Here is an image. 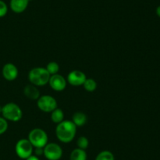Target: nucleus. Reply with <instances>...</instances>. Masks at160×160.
I'll return each mask as SVG.
<instances>
[{
    "instance_id": "obj_22",
    "label": "nucleus",
    "mask_w": 160,
    "mask_h": 160,
    "mask_svg": "<svg viewBox=\"0 0 160 160\" xmlns=\"http://www.w3.org/2000/svg\"><path fill=\"white\" fill-rule=\"evenodd\" d=\"M35 155H37L38 157L39 155H42L43 154V147H35Z\"/></svg>"
},
{
    "instance_id": "obj_2",
    "label": "nucleus",
    "mask_w": 160,
    "mask_h": 160,
    "mask_svg": "<svg viewBox=\"0 0 160 160\" xmlns=\"http://www.w3.org/2000/svg\"><path fill=\"white\" fill-rule=\"evenodd\" d=\"M50 74L45 67H37L31 69L28 73V79L30 83L36 86H43L49 82Z\"/></svg>"
},
{
    "instance_id": "obj_19",
    "label": "nucleus",
    "mask_w": 160,
    "mask_h": 160,
    "mask_svg": "<svg viewBox=\"0 0 160 160\" xmlns=\"http://www.w3.org/2000/svg\"><path fill=\"white\" fill-rule=\"evenodd\" d=\"M77 145H78V148L85 150L86 148H88V147L89 145L88 139L84 136H80L78 139V141H77Z\"/></svg>"
},
{
    "instance_id": "obj_16",
    "label": "nucleus",
    "mask_w": 160,
    "mask_h": 160,
    "mask_svg": "<svg viewBox=\"0 0 160 160\" xmlns=\"http://www.w3.org/2000/svg\"><path fill=\"white\" fill-rule=\"evenodd\" d=\"M84 89H86L88 92H93L97 88V83L95 79L93 78H86V80L84 81V84H83Z\"/></svg>"
},
{
    "instance_id": "obj_6",
    "label": "nucleus",
    "mask_w": 160,
    "mask_h": 160,
    "mask_svg": "<svg viewBox=\"0 0 160 160\" xmlns=\"http://www.w3.org/2000/svg\"><path fill=\"white\" fill-rule=\"evenodd\" d=\"M37 104L39 109L45 113H51L57 108V101L50 95L40 96L37 100Z\"/></svg>"
},
{
    "instance_id": "obj_18",
    "label": "nucleus",
    "mask_w": 160,
    "mask_h": 160,
    "mask_svg": "<svg viewBox=\"0 0 160 160\" xmlns=\"http://www.w3.org/2000/svg\"><path fill=\"white\" fill-rule=\"evenodd\" d=\"M45 68L48 71V73L50 74V75H53L58 74L59 71V65L56 61H52V62H49L47 64Z\"/></svg>"
},
{
    "instance_id": "obj_10",
    "label": "nucleus",
    "mask_w": 160,
    "mask_h": 160,
    "mask_svg": "<svg viewBox=\"0 0 160 160\" xmlns=\"http://www.w3.org/2000/svg\"><path fill=\"white\" fill-rule=\"evenodd\" d=\"M3 78L7 81H13L18 76V69L17 66L11 63L5 64L2 70Z\"/></svg>"
},
{
    "instance_id": "obj_5",
    "label": "nucleus",
    "mask_w": 160,
    "mask_h": 160,
    "mask_svg": "<svg viewBox=\"0 0 160 160\" xmlns=\"http://www.w3.org/2000/svg\"><path fill=\"white\" fill-rule=\"evenodd\" d=\"M34 151V147L28 139H20L17 142L15 146L16 154L19 158L26 159L31 156Z\"/></svg>"
},
{
    "instance_id": "obj_14",
    "label": "nucleus",
    "mask_w": 160,
    "mask_h": 160,
    "mask_svg": "<svg viewBox=\"0 0 160 160\" xmlns=\"http://www.w3.org/2000/svg\"><path fill=\"white\" fill-rule=\"evenodd\" d=\"M70 160H87V153L85 150L81 148H75L72 151L70 156Z\"/></svg>"
},
{
    "instance_id": "obj_20",
    "label": "nucleus",
    "mask_w": 160,
    "mask_h": 160,
    "mask_svg": "<svg viewBox=\"0 0 160 160\" xmlns=\"http://www.w3.org/2000/svg\"><path fill=\"white\" fill-rule=\"evenodd\" d=\"M8 129V122L7 120L3 117H0V135L6 133Z\"/></svg>"
},
{
    "instance_id": "obj_25",
    "label": "nucleus",
    "mask_w": 160,
    "mask_h": 160,
    "mask_svg": "<svg viewBox=\"0 0 160 160\" xmlns=\"http://www.w3.org/2000/svg\"><path fill=\"white\" fill-rule=\"evenodd\" d=\"M2 107L1 105H0V114H1V113H2Z\"/></svg>"
},
{
    "instance_id": "obj_23",
    "label": "nucleus",
    "mask_w": 160,
    "mask_h": 160,
    "mask_svg": "<svg viewBox=\"0 0 160 160\" xmlns=\"http://www.w3.org/2000/svg\"><path fill=\"white\" fill-rule=\"evenodd\" d=\"M26 160H40V159H39V158L37 156V155H31V156H29L28 158H26Z\"/></svg>"
},
{
    "instance_id": "obj_21",
    "label": "nucleus",
    "mask_w": 160,
    "mask_h": 160,
    "mask_svg": "<svg viewBox=\"0 0 160 160\" xmlns=\"http://www.w3.org/2000/svg\"><path fill=\"white\" fill-rule=\"evenodd\" d=\"M8 6L2 0H0V17H3L7 14Z\"/></svg>"
},
{
    "instance_id": "obj_1",
    "label": "nucleus",
    "mask_w": 160,
    "mask_h": 160,
    "mask_svg": "<svg viewBox=\"0 0 160 160\" xmlns=\"http://www.w3.org/2000/svg\"><path fill=\"white\" fill-rule=\"evenodd\" d=\"M77 133V126L72 120H63L57 124L56 135L58 140L62 143L71 142Z\"/></svg>"
},
{
    "instance_id": "obj_4",
    "label": "nucleus",
    "mask_w": 160,
    "mask_h": 160,
    "mask_svg": "<svg viewBox=\"0 0 160 160\" xmlns=\"http://www.w3.org/2000/svg\"><path fill=\"white\" fill-rule=\"evenodd\" d=\"M28 140L34 147H44L48 144V135L44 130L34 128L28 134Z\"/></svg>"
},
{
    "instance_id": "obj_3",
    "label": "nucleus",
    "mask_w": 160,
    "mask_h": 160,
    "mask_svg": "<svg viewBox=\"0 0 160 160\" xmlns=\"http://www.w3.org/2000/svg\"><path fill=\"white\" fill-rule=\"evenodd\" d=\"M2 115L6 120L18 122L23 117V111L18 104L15 103H7L2 106Z\"/></svg>"
},
{
    "instance_id": "obj_9",
    "label": "nucleus",
    "mask_w": 160,
    "mask_h": 160,
    "mask_svg": "<svg viewBox=\"0 0 160 160\" xmlns=\"http://www.w3.org/2000/svg\"><path fill=\"white\" fill-rule=\"evenodd\" d=\"M67 79L62 75L56 74L50 76L48 84L55 91H62L67 87Z\"/></svg>"
},
{
    "instance_id": "obj_24",
    "label": "nucleus",
    "mask_w": 160,
    "mask_h": 160,
    "mask_svg": "<svg viewBox=\"0 0 160 160\" xmlns=\"http://www.w3.org/2000/svg\"><path fill=\"white\" fill-rule=\"evenodd\" d=\"M156 14H157V16L159 17H160V5L159 6H157V8H156Z\"/></svg>"
},
{
    "instance_id": "obj_11",
    "label": "nucleus",
    "mask_w": 160,
    "mask_h": 160,
    "mask_svg": "<svg viewBox=\"0 0 160 160\" xmlns=\"http://www.w3.org/2000/svg\"><path fill=\"white\" fill-rule=\"evenodd\" d=\"M30 0H10L9 6L15 13H21L28 8Z\"/></svg>"
},
{
    "instance_id": "obj_7",
    "label": "nucleus",
    "mask_w": 160,
    "mask_h": 160,
    "mask_svg": "<svg viewBox=\"0 0 160 160\" xmlns=\"http://www.w3.org/2000/svg\"><path fill=\"white\" fill-rule=\"evenodd\" d=\"M43 155L48 160H59L62 156V149L56 143H48L43 147Z\"/></svg>"
},
{
    "instance_id": "obj_8",
    "label": "nucleus",
    "mask_w": 160,
    "mask_h": 160,
    "mask_svg": "<svg viewBox=\"0 0 160 160\" xmlns=\"http://www.w3.org/2000/svg\"><path fill=\"white\" fill-rule=\"evenodd\" d=\"M87 77L83 72L79 70H73L69 73L67 81L69 84L73 86H83Z\"/></svg>"
},
{
    "instance_id": "obj_15",
    "label": "nucleus",
    "mask_w": 160,
    "mask_h": 160,
    "mask_svg": "<svg viewBox=\"0 0 160 160\" xmlns=\"http://www.w3.org/2000/svg\"><path fill=\"white\" fill-rule=\"evenodd\" d=\"M51 119L54 123L59 124L64 120V113L62 109L56 108L51 112Z\"/></svg>"
},
{
    "instance_id": "obj_12",
    "label": "nucleus",
    "mask_w": 160,
    "mask_h": 160,
    "mask_svg": "<svg viewBox=\"0 0 160 160\" xmlns=\"http://www.w3.org/2000/svg\"><path fill=\"white\" fill-rule=\"evenodd\" d=\"M23 93L28 97V99H31L33 100H37L40 97V92L37 86L34 85H27L23 89Z\"/></svg>"
},
{
    "instance_id": "obj_17",
    "label": "nucleus",
    "mask_w": 160,
    "mask_h": 160,
    "mask_svg": "<svg viewBox=\"0 0 160 160\" xmlns=\"http://www.w3.org/2000/svg\"><path fill=\"white\" fill-rule=\"evenodd\" d=\"M95 160H115L113 154L109 151H102L95 158Z\"/></svg>"
},
{
    "instance_id": "obj_13",
    "label": "nucleus",
    "mask_w": 160,
    "mask_h": 160,
    "mask_svg": "<svg viewBox=\"0 0 160 160\" xmlns=\"http://www.w3.org/2000/svg\"><path fill=\"white\" fill-rule=\"evenodd\" d=\"M87 115L83 111H76L73 115L72 122L76 125V126H83L87 122Z\"/></svg>"
}]
</instances>
